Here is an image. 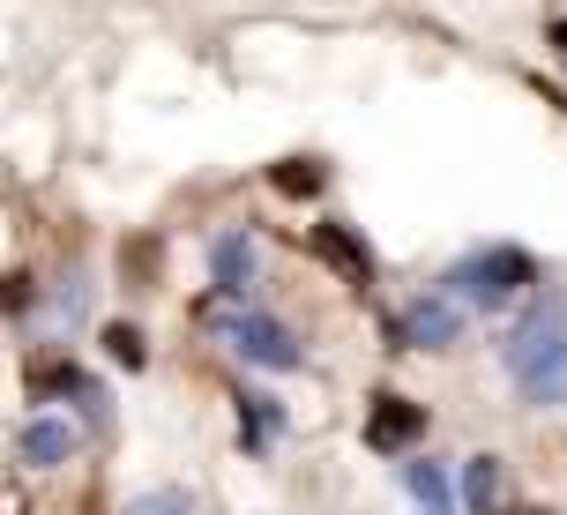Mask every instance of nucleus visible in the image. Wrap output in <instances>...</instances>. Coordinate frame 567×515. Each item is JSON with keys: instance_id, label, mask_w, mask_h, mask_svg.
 <instances>
[{"instance_id": "f257e3e1", "label": "nucleus", "mask_w": 567, "mask_h": 515, "mask_svg": "<svg viewBox=\"0 0 567 515\" xmlns=\"http://www.w3.org/2000/svg\"><path fill=\"white\" fill-rule=\"evenodd\" d=\"M501 367L515 373V389L530 403H567V307L553 291H538L530 315L501 337Z\"/></svg>"}, {"instance_id": "f03ea898", "label": "nucleus", "mask_w": 567, "mask_h": 515, "mask_svg": "<svg viewBox=\"0 0 567 515\" xmlns=\"http://www.w3.org/2000/svg\"><path fill=\"white\" fill-rule=\"evenodd\" d=\"M449 291L463 307H515V299L538 291V261L523 255V247H478L471 261H455Z\"/></svg>"}, {"instance_id": "7ed1b4c3", "label": "nucleus", "mask_w": 567, "mask_h": 515, "mask_svg": "<svg viewBox=\"0 0 567 515\" xmlns=\"http://www.w3.org/2000/svg\"><path fill=\"white\" fill-rule=\"evenodd\" d=\"M225 343L247 359V367H261V373H291L299 367V337H291L284 321H269V315H225Z\"/></svg>"}, {"instance_id": "20e7f679", "label": "nucleus", "mask_w": 567, "mask_h": 515, "mask_svg": "<svg viewBox=\"0 0 567 515\" xmlns=\"http://www.w3.org/2000/svg\"><path fill=\"white\" fill-rule=\"evenodd\" d=\"M396 343H411V351H449V343H463V299H455V291L411 299L396 315Z\"/></svg>"}, {"instance_id": "39448f33", "label": "nucleus", "mask_w": 567, "mask_h": 515, "mask_svg": "<svg viewBox=\"0 0 567 515\" xmlns=\"http://www.w3.org/2000/svg\"><path fill=\"white\" fill-rule=\"evenodd\" d=\"M419 433H425V411L411 396H373V411H367V449L396 456V449H411Z\"/></svg>"}, {"instance_id": "423d86ee", "label": "nucleus", "mask_w": 567, "mask_h": 515, "mask_svg": "<svg viewBox=\"0 0 567 515\" xmlns=\"http://www.w3.org/2000/svg\"><path fill=\"white\" fill-rule=\"evenodd\" d=\"M313 255L329 269H343V285H373V255L351 225H313Z\"/></svg>"}, {"instance_id": "0eeeda50", "label": "nucleus", "mask_w": 567, "mask_h": 515, "mask_svg": "<svg viewBox=\"0 0 567 515\" xmlns=\"http://www.w3.org/2000/svg\"><path fill=\"white\" fill-rule=\"evenodd\" d=\"M209 277H217L225 299H247V285H255V239H247V231H225V239L209 247Z\"/></svg>"}, {"instance_id": "6e6552de", "label": "nucleus", "mask_w": 567, "mask_h": 515, "mask_svg": "<svg viewBox=\"0 0 567 515\" xmlns=\"http://www.w3.org/2000/svg\"><path fill=\"white\" fill-rule=\"evenodd\" d=\"M16 456L38 463V471H53V463L75 456V426H68V419H30L23 441H16Z\"/></svg>"}, {"instance_id": "1a4fd4ad", "label": "nucleus", "mask_w": 567, "mask_h": 515, "mask_svg": "<svg viewBox=\"0 0 567 515\" xmlns=\"http://www.w3.org/2000/svg\"><path fill=\"white\" fill-rule=\"evenodd\" d=\"M463 508H471V515L501 508V456H471V463H463Z\"/></svg>"}, {"instance_id": "9d476101", "label": "nucleus", "mask_w": 567, "mask_h": 515, "mask_svg": "<svg viewBox=\"0 0 567 515\" xmlns=\"http://www.w3.org/2000/svg\"><path fill=\"white\" fill-rule=\"evenodd\" d=\"M269 187L291 195V202H307V195H321V165H313V157H284V165H269Z\"/></svg>"}, {"instance_id": "9b49d317", "label": "nucleus", "mask_w": 567, "mask_h": 515, "mask_svg": "<svg viewBox=\"0 0 567 515\" xmlns=\"http://www.w3.org/2000/svg\"><path fill=\"white\" fill-rule=\"evenodd\" d=\"M239 426H247V449H261L284 419H277V403H269V396H239Z\"/></svg>"}, {"instance_id": "f8f14e48", "label": "nucleus", "mask_w": 567, "mask_h": 515, "mask_svg": "<svg viewBox=\"0 0 567 515\" xmlns=\"http://www.w3.org/2000/svg\"><path fill=\"white\" fill-rule=\"evenodd\" d=\"M403 486L419 493L425 508H441V501H449V471H441V463H403Z\"/></svg>"}, {"instance_id": "ddd939ff", "label": "nucleus", "mask_w": 567, "mask_h": 515, "mask_svg": "<svg viewBox=\"0 0 567 515\" xmlns=\"http://www.w3.org/2000/svg\"><path fill=\"white\" fill-rule=\"evenodd\" d=\"M127 515H195V493H179V486L135 493V501H127Z\"/></svg>"}, {"instance_id": "4468645a", "label": "nucleus", "mask_w": 567, "mask_h": 515, "mask_svg": "<svg viewBox=\"0 0 567 515\" xmlns=\"http://www.w3.org/2000/svg\"><path fill=\"white\" fill-rule=\"evenodd\" d=\"M105 351H113L120 367H142V359H150V343H142L135 321H113V329H105Z\"/></svg>"}, {"instance_id": "2eb2a0df", "label": "nucleus", "mask_w": 567, "mask_h": 515, "mask_svg": "<svg viewBox=\"0 0 567 515\" xmlns=\"http://www.w3.org/2000/svg\"><path fill=\"white\" fill-rule=\"evenodd\" d=\"M553 45H560V53H567V23H553Z\"/></svg>"}, {"instance_id": "dca6fc26", "label": "nucleus", "mask_w": 567, "mask_h": 515, "mask_svg": "<svg viewBox=\"0 0 567 515\" xmlns=\"http://www.w3.org/2000/svg\"><path fill=\"white\" fill-rule=\"evenodd\" d=\"M425 515H449V508H425Z\"/></svg>"}]
</instances>
